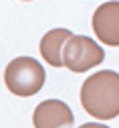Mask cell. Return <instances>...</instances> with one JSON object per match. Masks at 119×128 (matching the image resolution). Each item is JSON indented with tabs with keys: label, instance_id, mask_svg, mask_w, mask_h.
Here are the masks:
<instances>
[{
	"label": "cell",
	"instance_id": "6da1fadb",
	"mask_svg": "<svg viewBox=\"0 0 119 128\" xmlns=\"http://www.w3.org/2000/svg\"><path fill=\"white\" fill-rule=\"evenodd\" d=\"M81 104L85 112L97 120L119 116V73L103 69L87 77L81 88Z\"/></svg>",
	"mask_w": 119,
	"mask_h": 128
},
{
	"label": "cell",
	"instance_id": "7a4b0ae2",
	"mask_svg": "<svg viewBox=\"0 0 119 128\" xmlns=\"http://www.w3.org/2000/svg\"><path fill=\"white\" fill-rule=\"evenodd\" d=\"M6 88L20 98H30L44 86V69L32 57H16L4 69Z\"/></svg>",
	"mask_w": 119,
	"mask_h": 128
},
{
	"label": "cell",
	"instance_id": "3957f363",
	"mask_svg": "<svg viewBox=\"0 0 119 128\" xmlns=\"http://www.w3.org/2000/svg\"><path fill=\"white\" fill-rule=\"evenodd\" d=\"M103 59H105V51L89 37L73 35L65 43L63 63L65 67H69L75 73H83L91 67H97L103 63Z\"/></svg>",
	"mask_w": 119,
	"mask_h": 128
},
{
	"label": "cell",
	"instance_id": "277c9868",
	"mask_svg": "<svg viewBox=\"0 0 119 128\" xmlns=\"http://www.w3.org/2000/svg\"><path fill=\"white\" fill-rule=\"evenodd\" d=\"M35 128H73V110L61 100H44L35 108Z\"/></svg>",
	"mask_w": 119,
	"mask_h": 128
},
{
	"label": "cell",
	"instance_id": "5b68a950",
	"mask_svg": "<svg viewBox=\"0 0 119 128\" xmlns=\"http://www.w3.org/2000/svg\"><path fill=\"white\" fill-rule=\"evenodd\" d=\"M93 30L101 43L119 47V2H103L95 10Z\"/></svg>",
	"mask_w": 119,
	"mask_h": 128
},
{
	"label": "cell",
	"instance_id": "8992f818",
	"mask_svg": "<svg viewBox=\"0 0 119 128\" xmlns=\"http://www.w3.org/2000/svg\"><path fill=\"white\" fill-rule=\"evenodd\" d=\"M73 37L69 28H53L40 39V55L50 67H63V49L65 43Z\"/></svg>",
	"mask_w": 119,
	"mask_h": 128
},
{
	"label": "cell",
	"instance_id": "52a82bcc",
	"mask_svg": "<svg viewBox=\"0 0 119 128\" xmlns=\"http://www.w3.org/2000/svg\"><path fill=\"white\" fill-rule=\"evenodd\" d=\"M79 128H109V126H105V124H97V122H87V124H83V126H79Z\"/></svg>",
	"mask_w": 119,
	"mask_h": 128
},
{
	"label": "cell",
	"instance_id": "ba28073f",
	"mask_svg": "<svg viewBox=\"0 0 119 128\" xmlns=\"http://www.w3.org/2000/svg\"><path fill=\"white\" fill-rule=\"evenodd\" d=\"M24 2H28V0H24Z\"/></svg>",
	"mask_w": 119,
	"mask_h": 128
}]
</instances>
